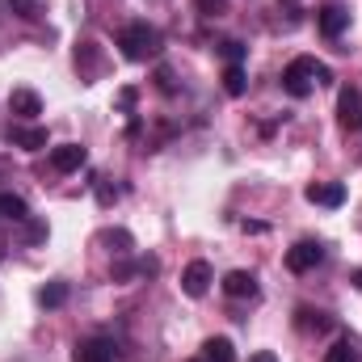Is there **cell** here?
I'll list each match as a JSON object with an SVG mask.
<instances>
[{
	"instance_id": "1",
	"label": "cell",
	"mask_w": 362,
	"mask_h": 362,
	"mask_svg": "<svg viewBox=\"0 0 362 362\" xmlns=\"http://www.w3.org/2000/svg\"><path fill=\"white\" fill-rule=\"evenodd\" d=\"M118 47H122V55H127L131 64H148V59L160 55L165 38H160L156 25H148V21H131V25L118 30Z\"/></svg>"
},
{
	"instance_id": "2",
	"label": "cell",
	"mask_w": 362,
	"mask_h": 362,
	"mask_svg": "<svg viewBox=\"0 0 362 362\" xmlns=\"http://www.w3.org/2000/svg\"><path fill=\"white\" fill-rule=\"evenodd\" d=\"M312 64H316V59L299 55V59H291V64L282 68V89L291 93L295 101H303V97L312 93Z\"/></svg>"
},
{
	"instance_id": "3",
	"label": "cell",
	"mask_w": 362,
	"mask_h": 362,
	"mask_svg": "<svg viewBox=\"0 0 362 362\" xmlns=\"http://www.w3.org/2000/svg\"><path fill=\"white\" fill-rule=\"evenodd\" d=\"M320 262H325V249L316 240H299L295 249H286V270L291 274H308V270H316Z\"/></svg>"
},
{
	"instance_id": "4",
	"label": "cell",
	"mask_w": 362,
	"mask_h": 362,
	"mask_svg": "<svg viewBox=\"0 0 362 362\" xmlns=\"http://www.w3.org/2000/svg\"><path fill=\"white\" fill-rule=\"evenodd\" d=\"M346 25H350V8H346V4H325V8L316 13V30H320L325 38H341Z\"/></svg>"
},
{
	"instance_id": "5",
	"label": "cell",
	"mask_w": 362,
	"mask_h": 362,
	"mask_svg": "<svg viewBox=\"0 0 362 362\" xmlns=\"http://www.w3.org/2000/svg\"><path fill=\"white\" fill-rule=\"evenodd\" d=\"M8 144L21 152H42L47 148V127H30V122H13L8 127Z\"/></svg>"
},
{
	"instance_id": "6",
	"label": "cell",
	"mask_w": 362,
	"mask_h": 362,
	"mask_svg": "<svg viewBox=\"0 0 362 362\" xmlns=\"http://www.w3.org/2000/svg\"><path fill=\"white\" fill-rule=\"evenodd\" d=\"M337 122H341L346 131H358L362 127V93L354 89V85L337 93Z\"/></svg>"
},
{
	"instance_id": "7",
	"label": "cell",
	"mask_w": 362,
	"mask_h": 362,
	"mask_svg": "<svg viewBox=\"0 0 362 362\" xmlns=\"http://www.w3.org/2000/svg\"><path fill=\"white\" fill-rule=\"evenodd\" d=\"M303 198H308L312 206H341V202H346V185H341V181H312V185L303 189Z\"/></svg>"
},
{
	"instance_id": "8",
	"label": "cell",
	"mask_w": 362,
	"mask_h": 362,
	"mask_svg": "<svg viewBox=\"0 0 362 362\" xmlns=\"http://www.w3.org/2000/svg\"><path fill=\"white\" fill-rule=\"evenodd\" d=\"M72 358L76 362H118V350H114V341H105V337H89V341H76Z\"/></svg>"
},
{
	"instance_id": "9",
	"label": "cell",
	"mask_w": 362,
	"mask_h": 362,
	"mask_svg": "<svg viewBox=\"0 0 362 362\" xmlns=\"http://www.w3.org/2000/svg\"><path fill=\"white\" fill-rule=\"evenodd\" d=\"M85 160H89V152H85L81 144H59V148H51V169H55V173H76Z\"/></svg>"
},
{
	"instance_id": "10",
	"label": "cell",
	"mask_w": 362,
	"mask_h": 362,
	"mask_svg": "<svg viewBox=\"0 0 362 362\" xmlns=\"http://www.w3.org/2000/svg\"><path fill=\"white\" fill-rule=\"evenodd\" d=\"M206 286H211V266H206V262H189V266L181 270V291H185L189 299H202Z\"/></svg>"
},
{
	"instance_id": "11",
	"label": "cell",
	"mask_w": 362,
	"mask_h": 362,
	"mask_svg": "<svg viewBox=\"0 0 362 362\" xmlns=\"http://www.w3.org/2000/svg\"><path fill=\"white\" fill-rule=\"evenodd\" d=\"M223 295H232V299H257L262 291H257V278L249 270H232V274H223Z\"/></svg>"
},
{
	"instance_id": "12",
	"label": "cell",
	"mask_w": 362,
	"mask_h": 362,
	"mask_svg": "<svg viewBox=\"0 0 362 362\" xmlns=\"http://www.w3.org/2000/svg\"><path fill=\"white\" fill-rule=\"evenodd\" d=\"M8 110L21 118V122H30V118H38L42 114V97L34 89H13L8 93Z\"/></svg>"
},
{
	"instance_id": "13",
	"label": "cell",
	"mask_w": 362,
	"mask_h": 362,
	"mask_svg": "<svg viewBox=\"0 0 362 362\" xmlns=\"http://www.w3.org/2000/svg\"><path fill=\"white\" fill-rule=\"evenodd\" d=\"M295 325H299L303 333H329L337 320H333L329 312H316V308H299V312H295Z\"/></svg>"
},
{
	"instance_id": "14",
	"label": "cell",
	"mask_w": 362,
	"mask_h": 362,
	"mask_svg": "<svg viewBox=\"0 0 362 362\" xmlns=\"http://www.w3.org/2000/svg\"><path fill=\"white\" fill-rule=\"evenodd\" d=\"M97 240H101V245H105L110 253H118V257H127V253L135 249V240H131V232H127V228H105V232H101Z\"/></svg>"
},
{
	"instance_id": "15",
	"label": "cell",
	"mask_w": 362,
	"mask_h": 362,
	"mask_svg": "<svg viewBox=\"0 0 362 362\" xmlns=\"http://www.w3.org/2000/svg\"><path fill=\"white\" fill-rule=\"evenodd\" d=\"M0 215L13 219V223H25V219H30V206H25L21 194H0Z\"/></svg>"
},
{
	"instance_id": "16",
	"label": "cell",
	"mask_w": 362,
	"mask_h": 362,
	"mask_svg": "<svg viewBox=\"0 0 362 362\" xmlns=\"http://www.w3.org/2000/svg\"><path fill=\"white\" fill-rule=\"evenodd\" d=\"M202 358H206V362H236V350H232V341H228V337H206Z\"/></svg>"
},
{
	"instance_id": "17",
	"label": "cell",
	"mask_w": 362,
	"mask_h": 362,
	"mask_svg": "<svg viewBox=\"0 0 362 362\" xmlns=\"http://www.w3.org/2000/svg\"><path fill=\"white\" fill-rule=\"evenodd\" d=\"M325 362H362V346L354 337H341V341L325 354Z\"/></svg>"
},
{
	"instance_id": "18",
	"label": "cell",
	"mask_w": 362,
	"mask_h": 362,
	"mask_svg": "<svg viewBox=\"0 0 362 362\" xmlns=\"http://www.w3.org/2000/svg\"><path fill=\"white\" fill-rule=\"evenodd\" d=\"M245 89H249L245 68H240V64H228V68H223V93H228V97H240Z\"/></svg>"
},
{
	"instance_id": "19",
	"label": "cell",
	"mask_w": 362,
	"mask_h": 362,
	"mask_svg": "<svg viewBox=\"0 0 362 362\" xmlns=\"http://www.w3.org/2000/svg\"><path fill=\"white\" fill-rule=\"evenodd\" d=\"M38 303H42V308H64V303H68V282H47V286L38 291Z\"/></svg>"
},
{
	"instance_id": "20",
	"label": "cell",
	"mask_w": 362,
	"mask_h": 362,
	"mask_svg": "<svg viewBox=\"0 0 362 362\" xmlns=\"http://www.w3.org/2000/svg\"><path fill=\"white\" fill-rule=\"evenodd\" d=\"M76 68H81L85 76H93V72L101 68V55H97V42H81V47H76Z\"/></svg>"
},
{
	"instance_id": "21",
	"label": "cell",
	"mask_w": 362,
	"mask_h": 362,
	"mask_svg": "<svg viewBox=\"0 0 362 362\" xmlns=\"http://www.w3.org/2000/svg\"><path fill=\"white\" fill-rule=\"evenodd\" d=\"M152 81H156V89H160V93H177V81H173V68H165V64H160V68L152 72Z\"/></svg>"
},
{
	"instance_id": "22",
	"label": "cell",
	"mask_w": 362,
	"mask_h": 362,
	"mask_svg": "<svg viewBox=\"0 0 362 362\" xmlns=\"http://www.w3.org/2000/svg\"><path fill=\"white\" fill-rule=\"evenodd\" d=\"M8 8L21 17V21H30V17H38V0H8Z\"/></svg>"
},
{
	"instance_id": "23",
	"label": "cell",
	"mask_w": 362,
	"mask_h": 362,
	"mask_svg": "<svg viewBox=\"0 0 362 362\" xmlns=\"http://www.w3.org/2000/svg\"><path fill=\"white\" fill-rule=\"evenodd\" d=\"M219 51H223V59H228V64H240V59H245V47H240L236 38H228V42H219Z\"/></svg>"
},
{
	"instance_id": "24",
	"label": "cell",
	"mask_w": 362,
	"mask_h": 362,
	"mask_svg": "<svg viewBox=\"0 0 362 362\" xmlns=\"http://www.w3.org/2000/svg\"><path fill=\"white\" fill-rule=\"evenodd\" d=\"M135 101H139V93L131 89V85H127V89H118V110H122V114H131V110H135Z\"/></svg>"
},
{
	"instance_id": "25",
	"label": "cell",
	"mask_w": 362,
	"mask_h": 362,
	"mask_svg": "<svg viewBox=\"0 0 362 362\" xmlns=\"http://www.w3.org/2000/svg\"><path fill=\"white\" fill-rule=\"evenodd\" d=\"M131 274H139V266H127V262H118V266L110 270V278H114V282H131Z\"/></svg>"
},
{
	"instance_id": "26",
	"label": "cell",
	"mask_w": 362,
	"mask_h": 362,
	"mask_svg": "<svg viewBox=\"0 0 362 362\" xmlns=\"http://www.w3.org/2000/svg\"><path fill=\"white\" fill-rule=\"evenodd\" d=\"M312 81H316V85H333V72H329L325 64H312Z\"/></svg>"
},
{
	"instance_id": "27",
	"label": "cell",
	"mask_w": 362,
	"mask_h": 362,
	"mask_svg": "<svg viewBox=\"0 0 362 362\" xmlns=\"http://www.w3.org/2000/svg\"><path fill=\"white\" fill-rule=\"evenodd\" d=\"M97 198H101V202L110 206V202L118 198V189H114V185H105V181H97Z\"/></svg>"
},
{
	"instance_id": "28",
	"label": "cell",
	"mask_w": 362,
	"mask_h": 362,
	"mask_svg": "<svg viewBox=\"0 0 362 362\" xmlns=\"http://www.w3.org/2000/svg\"><path fill=\"white\" fill-rule=\"evenodd\" d=\"M198 8H202L206 17H219V13H223V0H198Z\"/></svg>"
},
{
	"instance_id": "29",
	"label": "cell",
	"mask_w": 362,
	"mask_h": 362,
	"mask_svg": "<svg viewBox=\"0 0 362 362\" xmlns=\"http://www.w3.org/2000/svg\"><path fill=\"white\" fill-rule=\"evenodd\" d=\"M135 266H139V274H156V270H160V262H156V257H139Z\"/></svg>"
},
{
	"instance_id": "30",
	"label": "cell",
	"mask_w": 362,
	"mask_h": 362,
	"mask_svg": "<svg viewBox=\"0 0 362 362\" xmlns=\"http://www.w3.org/2000/svg\"><path fill=\"white\" fill-rule=\"evenodd\" d=\"M25 236H30L34 245H38V240H47V223H30V232H25Z\"/></svg>"
},
{
	"instance_id": "31",
	"label": "cell",
	"mask_w": 362,
	"mask_h": 362,
	"mask_svg": "<svg viewBox=\"0 0 362 362\" xmlns=\"http://www.w3.org/2000/svg\"><path fill=\"white\" fill-rule=\"evenodd\" d=\"M249 362H278V358H274L270 350H257V354H253V358H249Z\"/></svg>"
},
{
	"instance_id": "32",
	"label": "cell",
	"mask_w": 362,
	"mask_h": 362,
	"mask_svg": "<svg viewBox=\"0 0 362 362\" xmlns=\"http://www.w3.org/2000/svg\"><path fill=\"white\" fill-rule=\"evenodd\" d=\"M350 282H354V286L362 291V270H354V274H350Z\"/></svg>"
},
{
	"instance_id": "33",
	"label": "cell",
	"mask_w": 362,
	"mask_h": 362,
	"mask_svg": "<svg viewBox=\"0 0 362 362\" xmlns=\"http://www.w3.org/2000/svg\"><path fill=\"white\" fill-rule=\"evenodd\" d=\"M194 362H198V358H194ZM202 362H206V358H202Z\"/></svg>"
}]
</instances>
